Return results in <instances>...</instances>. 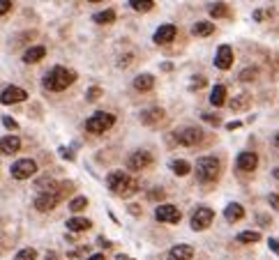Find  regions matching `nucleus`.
Returning <instances> with one entry per match:
<instances>
[{
    "instance_id": "nucleus-1",
    "label": "nucleus",
    "mask_w": 279,
    "mask_h": 260,
    "mask_svg": "<svg viewBox=\"0 0 279 260\" xmlns=\"http://www.w3.org/2000/svg\"><path fill=\"white\" fill-rule=\"evenodd\" d=\"M70 189H72V182H53V180H51L49 189L42 191V194L35 198V207L40 212L55 210V205H58L60 200L70 194Z\"/></svg>"
},
{
    "instance_id": "nucleus-2",
    "label": "nucleus",
    "mask_w": 279,
    "mask_h": 260,
    "mask_svg": "<svg viewBox=\"0 0 279 260\" xmlns=\"http://www.w3.org/2000/svg\"><path fill=\"white\" fill-rule=\"evenodd\" d=\"M106 187L118 196H132L139 191V180L127 175V173H122V170H113V173H109V177H106Z\"/></svg>"
},
{
    "instance_id": "nucleus-3",
    "label": "nucleus",
    "mask_w": 279,
    "mask_h": 260,
    "mask_svg": "<svg viewBox=\"0 0 279 260\" xmlns=\"http://www.w3.org/2000/svg\"><path fill=\"white\" fill-rule=\"evenodd\" d=\"M74 81H76V71L67 69V67H53V69L44 76V88L46 90H53V92H63V90H67Z\"/></svg>"
},
{
    "instance_id": "nucleus-4",
    "label": "nucleus",
    "mask_w": 279,
    "mask_h": 260,
    "mask_svg": "<svg viewBox=\"0 0 279 260\" xmlns=\"http://www.w3.org/2000/svg\"><path fill=\"white\" fill-rule=\"evenodd\" d=\"M220 173H222L220 159H214V157H201V159L196 161V177H199L203 184L214 182L220 177Z\"/></svg>"
},
{
    "instance_id": "nucleus-5",
    "label": "nucleus",
    "mask_w": 279,
    "mask_h": 260,
    "mask_svg": "<svg viewBox=\"0 0 279 260\" xmlns=\"http://www.w3.org/2000/svg\"><path fill=\"white\" fill-rule=\"evenodd\" d=\"M113 125H115V115L113 113L97 110L92 118H88V120H85V131H90V134H104V131L111 129Z\"/></svg>"
},
{
    "instance_id": "nucleus-6",
    "label": "nucleus",
    "mask_w": 279,
    "mask_h": 260,
    "mask_svg": "<svg viewBox=\"0 0 279 260\" xmlns=\"http://www.w3.org/2000/svg\"><path fill=\"white\" fill-rule=\"evenodd\" d=\"M175 140H178L180 145L194 147V145H199L201 140H203V131L196 129V127H184L182 131H178V134H175Z\"/></svg>"
},
{
    "instance_id": "nucleus-7",
    "label": "nucleus",
    "mask_w": 279,
    "mask_h": 260,
    "mask_svg": "<svg viewBox=\"0 0 279 260\" xmlns=\"http://www.w3.org/2000/svg\"><path fill=\"white\" fill-rule=\"evenodd\" d=\"M37 173V164L33 159H21L12 166V177L14 180H28Z\"/></svg>"
},
{
    "instance_id": "nucleus-8",
    "label": "nucleus",
    "mask_w": 279,
    "mask_h": 260,
    "mask_svg": "<svg viewBox=\"0 0 279 260\" xmlns=\"http://www.w3.org/2000/svg\"><path fill=\"white\" fill-rule=\"evenodd\" d=\"M154 219L162 221V224H180L182 214H180V210L175 205H160L154 210Z\"/></svg>"
},
{
    "instance_id": "nucleus-9",
    "label": "nucleus",
    "mask_w": 279,
    "mask_h": 260,
    "mask_svg": "<svg viewBox=\"0 0 279 260\" xmlns=\"http://www.w3.org/2000/svg\"><path fill=\"white\" fill-rule=\"evenodd\" d=\"M212 219H214V212L210 210V207H199V210L192 214V228L194 230H205V228H210Z\"/></svg>"
},
{
    "instance_id": "nucleus-10",
    "label": "nucleus",
    "mask_w": 279,
    "mask_h": 260,
    "mask_svg": "<svg viewBox=\"0 0 279 260\" xmlns=\"http://www.w3.org/2000/svg\"><path fill=\"white\" fill-rule=\"evenodd\" d=\"M28 99V92L23 90V88H16V85H10V88H5V90L0 92V104H19V101H25Z\"/></svg>"
},
{
    "instance_id": "nucleus-11",
    "label": "nucleus",
    "mask_w": 279,
    "mask_h": 260,
    "mask_svg": "<svg viewBox=\"0 0 279 260\" xmlns=\"http://www.w3.org/2000/svg\"><path fill=\"white\" fill-rule=\"evenodd\" d=\"M150 164H152V155H150V152H145V150L134 152V155H130V159H127L130 170H145Z\"/></svg>"
},
{
    "instance_id": "nucleus-12",
    "label": "nucleus",
    "mask_w": 279,
    "mask_h": 260,
    "mask_svg": "<svg viewBox=\"0 0 279 260\" xmlns=\"http://www.w3.org/2000/svg\"><path fill=\"white\" fill-rule=\"evenodd\" d=\"M214 65H217V69H229V67L233 65V49H231L229 44H222L220 49H217Z\"/></svg>"
},
{
    "instance_id": "nucleus-13",
    "label": "nucleus",
    "mask_w": 279,
    "mask_h": 260,
    "mask_svg": "<svg viewBox=\"0 0 279 260\" xmlns=\"http://www.w3.org/2000/svg\"><path fill=\"white\" fill-rule=\"evenodd\" d=\"M175 35H178V28L171 25V23H164V25L157 28V32H154L152 40H154V44H169V42L175 40Z\"/></svg>"
},
{
    "instance_id": "nucleus-14",
    "label": "nucleus",
    "mask_w": 279,
    "mask_h": 260,
    "mask_svg": "<svg viewBox=\"0 0 279 260\" xmlns=\"http://www.w3.org/2000/svg\"><path fill=\"white\" fill-rule=\"evenodd\" d=\"M21 147L19 136H3L0 138V155H16Z\"/></svg>"
},
{
    "instance_id": "nucleus-15",
    "label": "nucleus",
    "mask_w": 279,
    "mask_h": 260,
    "mask_svg": "<svg viewBox=\"0 0 279 260\" xmlns=\"http://www.w3.org/2000/svg\"><path fill=\"white\" fill-rule=\"evenodd\" d=\"M256 166H259V157H256L254 152H242V155H238V168L240 170L252 173V170H256Z\"/></svg>"
},
{
    "instance_id": "nucleus-16",
    "label": "nucleus",
    "mask_w": 279,
    "mask_h": 260,
    "mask_svg": "<svg viewBox=\"0 0 279 260\" xmlns=\"http://www.w3.org/2000/svg\"><path fill=\"white\" fill-rule=\"evenodd\" d=\"M194 258V249L190 244H178L169 251V260H192Z\"/></svg>"
},
{
    "instance_id": "nucleus-17",
    "label": "nucleus",
    "mask_w": 279,
    "mask_h": 260,
    "mask_svg": "<svg viewBox=\"0 0 279 260\" xmlns=\"http://www.w3.org/2000/svg\"><path fill=\"white\" fill-rule=\"evenodd\" d=\"M224 216L226 221H231V224H235V221H240L244 216V207L240 205V203H229L224 210Z\"/></svg>"
},
{
    "instance_id": "nucleus-18",
    "label": "nucleus",
    "mask_w": 279,
    "mask_h": 260,
    "mask_svg": "<svg viewBox=\"0 0 279 260\" xmlns=\"http://www.w3.org/2000/svg\"><path fill=\"white\" fill-rule=\"evenodd\" d=\"M134 88L139 92H148V90H152L154 88V76L152 74H139L134 79Z\"/></svg>"
},
{
    "instance_id": "nucleus-19",
    "label": "nucleus",
    "mask_w": 279,
    "mask_h": 260,
    "mask_svg": "<svg viewBox=\"0 0 279 260\" xmlns=\"http://www.w3.org/2000/svg\"><path fill=\"white\" fill-rule=\"evenodd\" d=\"M162 118H164V110L162 108H148L141 113V122L143 125H157V122H162Z\"/></svg>"
},
{
    "instance_id": "nucleus-20",
    "label": "nucleus",
    "mask_w": 279,
    "mask_h": 260,
    "mask_svg": "<svg viewBox=\"0 0 279 260\" xmlns=\"http://www.w3.org/2000/svg\"><path fill=\"white\" fill-rule=\"evenodd\" d=\"M67 228L74 230V233H83V230L92 228V221L83 219V216H72V219H67Z\"/></svg>"
},
{
    "instance_id": "nucleus-21",
    "label": "nucleus",
    "mask_w": 279,
    "mask_h": 260,
    "mask_svg": "<svg viewBox=\"0 0 279 260\" xmlns=\"http://www.w3.org/2000/svg\"><path fill=\"white\" fill-rule=\"evenodd\" d=\"M44 55H46V49H44V46H30V49L23 53V62L33 65V62H40Z\"/></svg>"
},
{
    "instance_id": "nucleus-22",
    "label": "nucleus",
    "mask_w": 279,
    "mask_h": 260,
    "mask_svg": "<svg viewBox=\"0 0 279 260\" xmlns=\"http://www.w3.org/2000/svg\"><path fill=\"white\" fill-rule=\"evenodd\" d=\"M214 32V25L210 23V21H199V23H194V28H192V35L194 37H208Z\"/></svg>"
},
{
    "instance_id": "nucleus-23",
    "label": "nucleus",
    "mask_w": 279,
    "mask_h": 260,
    "mask_svg": "<svg viewBox=\"0 0 279 260\" xmlns=\"http://www.w3.org/2000/svg\"><path fill=\"white\" fill-rule=\"evenodd\" d=\"M210 104L212 106H224L226 104V88L224 85H214L210 92Z\"/></svg>"
},
{
    "instance_id": "nucleus-24",
    "label": "nucleus",
    "mask_w": 279,
    "mask_h": 260,
    "mask_svg": "<svg viewBox=\"0 0 279 260\" xmlns=\"http://www.w3.org/2000/svg\"><path fill=\"white\" fill-rule=\"evenodd\" d=\"M171 170H173L175 175H187V173H190L192 170V166H190V161H184V159H173L171 161Z\"/></svg>"
},
{
    "instance_id": "nucleus-25",
    "label": "nucleus",
    "mask_w": 279,
    "mask_h": 260,
    "mask_svg": "<svg viewBox=\"0 0 279 260\" xmlns=\"http://www.w3.org/2000/svg\"><path fill=\"white\" fill-rule=\"evenodd\" d=\"M259 240H261L259 230H244V233H240V235H238L240 244H254V242H259Z\"/></svg>"
},
{
    "instance_id": "nucleus-26",
    "label": "nucleus",
    "mask_w": 279,
    "mask_h": 260,
    "mask_svg": "<svg viewBox=\"0 0 279 260\" xmlns=\"http://www.w3.org/2000/svg\"><path fill=\"white\" fill-rule=\"evenodd\" d=\"M231 12H229V7L224 5V3H214V5H210V16L212 19H226Z\"/></svg>"
},
{
    "instance_id": "nucleus-27",
    "label": "nucleus",
    "mask_w": 279,
    "mask_h": 260,
    "mask_svg": "<svg viewBox=\"0 0 279 260\" xmlns=\"http://www.w3.org/2000/svg\"><path fill=\"white\" fill-rule=\"evenodd\" d=\"M250 104H252V97L250 95H238L233 101H231V110H244Z\"/></svg>"
},
{
    "instance_id": "nucleus-28",
    "label": "nucleus",
    "mask_w": 279,
    "mask_h": 260,
    "mask_svg": "<svg viewBox=\"0 0 279 260\" xmlns=\"http://www.w3.org/2000/svg\"><path fill=\"white\" fill-rule=\"evenodd\" d=\"M92 19H95V23H113V21H115V12H113V10L97 12V14L92 16Z\"/></svg>"
},
{
    "instance_id": "nucleus-29",
    "label": "nucleus",
    "mask_w": 279,
    "mask_h": 260,
    "mask_svg": "<svg viewBox=\"0 0 279 260\" xmlns=\"http://www.w3.org/2000/svg\"><path fill=\"white\" fill-rule=\"evenodd\" d=\"M130 5H132V10H136V12H150L154 7V3L152 0H130Z\"/></svg>"
},
{
    "instance_id": "nucleus-30",
    "label": "nucleus",
    "mask_w": 279,
    "mask_h": 260,
    "mask_svg": "<svg viewBox=\"0 0 279 260\" xmlns=\"http://www.w3.org/2000/svg\"><path fill=\"white\" fill-rule=\"evenodd\" d=\"M85 207H88V198H85V196H79V198H74L70 203L72 212H81V210H85Z\"/></svg>"
},
{
    "instance_id": "nucleus-31",
    "label": "nucleus",
    "mask_w": 279,
    "mask_h": 260,
    "mask_svg": "<svg viewBox=\"0 0 279 260\" xmlns=\"http://www.w3.org/2000/svg\"><path fill=\"white\" fill-rule=\"evenodd\" d=\"M256 76H259V69L256 67H247V69L240 71V81H244V83H250V81H254Z\"/></svg>"
},
{
    "instance_id": "nucleus-32",
    "label": "nucleus",
    "mask_w": 279,
    "mask_h": 260,
    "mask_svg": "<svg viewBox=\"0 0 279 260\" xmlns=\"http://www.w3.org/2000/svg\"><path fill=\"white\" fill-rule=\"evenodd\" d=\"M14 260H37V251L35 249H21L14 255Z\"/></svg>"
},
{
    "instance_id": "nucleus-33",
    "label": "nucleus",
    "mask_w": 279,
    "mask_h": 260,
    "mask_svg": "<svg viewBox=\"0 0 279 260\" xmlns=\"http://www.w3.org/2000/svg\"><path fill=\"white\" fill-rule=\"evenodd\" d=\"M100 95H102V88H90L88 95H85V99H88V101H95Z\"/></svg>"
},
{
    "instance_id": "nucleus-34",
    "label": "nucleus",
    "mask_w": 279,
    "mask_h": 260,
    "mask_svg": "<svg viewBox=\"0 0 279 260\" xmlns=\"http://www.w3.org/2000/svg\"><path fill=\"white\" fill-rule=\"evenodd\" d=\"M12 10V0H0V16Z\"/></svg>"
},
{
    "instance_id": "nucleus-35",
    "label": "nucleus",
    "mask_w": 279,
    "mask_h": 260,
    "mask_svg": "<svg viewBox=\"0 0 279 260\" xmlns=\"http://www.w3.org/2000/svg\"><path fill=\"white\" fill-rule=\"evenodd\" d=\"M203 120L210 122V125H220V118H217V115H212V113H203Z\"/></svg>"
},
{
    "instance_id": "nucleus-36",
    "label": "nucleus",
    "mask_w": 279,
    "mask_h": 260,
    "mask_svg": "<svg viewBox=\"0 0 279 260\" xmlns=\"http://www.w3.org/2000/svg\"><path fill=\"white\" fill-rule=\"evenodd\" d=\"M203 85H205V79H203V76H196V79L192 81V88H194V90H199V88H203Z\"/></svg>"
},
{
    "instance_id": "nucleus-37",
    "label": "nucleus",
    "mask_w": 279,
    "mask_h": 260,
    "mask_svg": "<svg viewBox=\"0 0 279 260\" xmlns=\"http://www.w3.org/2000/svg\"><path fill=\"white\" fill-rule=\"evenodd\" d=\"M148 196H150V200H157V198L162 200V198H164V191H162V189H152Z\"/></svg>"
},
{
    "instance_id": "nucleus-38",
    "label": "nucleus",
    "mask_w": 279,
    "mask_h": 260,
    "mask_svg": "<svg viewBox=\"0 0 279 260\" xmlns=\"http://www.w3.org/2000/svg\"><path fill=\"white\" fill-rule=\"evenodd\" d=\"M3 125H5V127H7V129H12V131H14V129H16V127H19V125H16V122H14V120H12V118H3Z\"/></svg>"
},
{
    "instance_id": "nucleus-39",
    "label": "nucleus",
    "mask_w": 279,
    "mask_h": 260,
    "mask_svg": "<svg viewBox=\"0 0 279 260\" xmlns=\"http://www.w3.org/2000/svg\"><path fill=\"white\" fill-rule=\"evenodd\" d=\"M270 205H272L274 210H279V196L277 194H270Z\"/></svg>"
},
{
    "instance_id": "nucleus-40",
    "label": "nucleus",
    "mask_w": 279,
    "mask_h": 260,
    "mask_svg": "<svg viewBox=\"0 0 279 260\" xmlns=\"http://www.w3.org/2000/svg\"><path fill=\"white\" fill-rule=\"evenodd\" d=\"M130 60H132V55H125V58H120L118 65H120V67H127V65H130Z\"/></svg>"
},
{
    "instance_id": "nucleus-41",
    "label": "nucleus",
    "mask_w": 279,
    "mask_h": 260,
    "mask_svg": "<svg viewBox=\"0 0 279 260\" xmlns=\"http://www.w3.org/2000/svg\"><path fill=\"white\" fill-rule=\"evenodd\" d=\"M270 249H272L274 253L279 255V242H277V240H270Z\"/></svg>"
},
{
    "instance_id": "nucleus-42",
    "label": "nucleus",
    "mask_w": 279,
    "mask_h": 260,
    "mask_svg": "<svg viewBox=\"0 0 279 260\" xmlns=\"http://www.w3.org/2000/svg\"><path fill=\"white\" fill-rule=\"evenodd\" d=\"M44 260H58V253H55V251H49V253L44 255Z\"/></svg>"
},
{
    "instance_id": "nucleus-43",
    "label": "nucleus",
    "mask_w": 279,
    "mask_h": 260,
    "mask_svg": "<svg viewBox=\"0 0 279 260\" xmlns=\"http://www.w3.org/2000/svg\"><path fill=\"white\" fill-rule=\"evenodd\" d=\"M130 212H132V214H141V207H139V205H132Z\"/></svg>"
},
{
    "instance_id": "nucleus-44",
    "label": "nucleus",
    "mask_w": 279,
    "mask_h": 260,
    "mask_svg": "<svg viewBox=\"0 0 279 260\" xmlns=\"http://www.w3.org/2000/svg\"><path fill=\"white\" fill-rule=\"evenodd\" d=\"M100 244L104 246V249H109V246H111V242H109V240H104V237H100Z\"/></svg>"
},
{
    "instance_id": "nucleus-45",
    "label": "nucleus",
    "mask_w": 279,
    "mask_h": 260,
    "mask_svg": "<svg viewBox=\"0 0 279 260\" xmlns=\"http://www.w3.org/2000/svg\"><path fill=\"white\" fill-rule=\"evenodd\" d=\"M263 16H265V12H261V10H259V12H254V19H256V21H261Z\"/></svg>"
},
{
    "instance_id": "nucleus-46",
    "label": "nucleus",
    "mask_w": 279,
    "mask_h": 260,
    "mask_svg": "<svg viewBox=\"0 0 279 260\" xmlns=\"http://www.w3.org/2000/svg\"><path fill=\"white\" fill-rule=\"evenodd\" d=\"M85 260H104V255H102V253H95V255H90V258H85Z\"/></svg>"
},
{
    "instance_id": "nucleus-47",
    "label": "nucleus",
    "mask_w": 279,
    "mask_h": 260,
    "mask_svg": "<svg viewBox=\"0 0 279 260\" xmlns=\"http://www.w3.org/2000/svg\"><path fill=\"white\" fill-rule=\"evenodd\" d=\"M226 127H229V129L233 131V129H238V127H240V122H229V125H226Z\"/></svg>"
},
{
    "instance_id": "nucleus-48",
    "label": "nucleus",
    "mask_w": 279,
    "mask_h": 260,
    "mask_svg": "<svg viewBox=\"0 0 279 260\" xmlns=\"http://www.w3.org/2000/svg\"><path fill=\"white\" fill-rule=\"evenodd\" d=\"M272 145H274V147H279V134L272 138Z\"/></svg>"
},
{
    "instance_id": "nucleus-49",
    "label": "nucleus",
    "mask_w": 279,
    "mask_h": 260,
    "mask_svg": "<svg viewBox=\"0 0 279 260\" xmlns=\"http://www.w3.org/2000/svg\"><path fill=\"white\" fill-rule=\"evenodd\" d=\"M272 175H274V180H279V168H274V170H272Z\"/></svg>"
},
{
    "instance_id": "nucleus-50",
    "label": "nucleus",
    "mask_w": 279,
    "mask_h": 260,
    "mask_svg": "<svg viewBox=\"0 0 279 260\" xmlns=\"http://www.w3.org/2000/svg\"><path fill=\"white\" fill-rule=\"evenodd\" d=\"M115 260H132V258H127V255H118Z\"/></svg>"
},
{
    "instance_id": "nucleus-51",
    "label": "nucleus",
    "mask_w": 279,
    "mask_h": 260,
    "mask_svg": "<svg viewBox=\"0 0 279 260\" xmlns=\"http://www.w3.org/2000/svg\"><path fill=\"white\" fill-rule=\"evenodd\" d=\"M90 3H100V0H90Z\"/></svg>"
}]
</instances>
